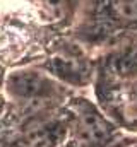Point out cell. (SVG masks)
<instances>
[{
    "label": "cell",
    "mask_w": 137,
    "mask_h": 147,
    "mask_svg": "<svg viewBox=\"0 0 137 147\" xmlns=\"http://www.w3.org/2000/svg\"><path fill=\"white\" fill-rule=\"evenodd\" d=\"M7 86L9 91L21 99L46 98L55 91L48 77L36 70H19L10 74L7 79Z\"/></svg>",
    "instance_id": "obj_1"
},
{
    "label": "cell",
    "mask_w": 137,
    "mask_h": 147,
    "mask_svg": "<svg viewBox=\"0 0 137 147\" xmlns=\"http://www.w3.org/2000/svg\"><path fill=\"white\" fill-rule=\"evenodd\" d=\"M81 127H82L84 134L93 140H100L108 135V125L93 110H84L81 113Z\"/></svg>",
    "instance_id": "obj_2"
},
{
    "label": "cell",
    "mask_w": 137,
    "mask_h": 147,
    "mask_svg": "<svg viewBox=\"0 0 137 147\" xmlns=\"http://www.w3.org/2000/svg\"><path fill=\"white\" fill-rule=\"evenodd\" d=\"M113 67L123 77H136L137 75V45L123 50L113 60Z\"/></svg>",
    "instance_id": "obj_3"
},
{
    "label": "cell",
    "mask_w": 137,
    "mask_h": 147,
    "mask_svg": "<svg viewBox=\"0 0 137 147\" xmlns=\"http://www.w3.org/2000/svg\"><path fill=\"white\" fill-rule=\"evenodd\" d=\"M111 7L122 19L137 21V0H111Z\"/></svg>",
    "instance_id": "obj_4"
}]
</instances>
